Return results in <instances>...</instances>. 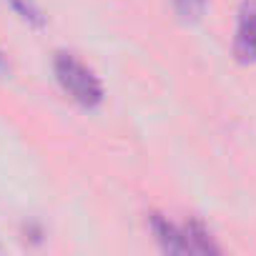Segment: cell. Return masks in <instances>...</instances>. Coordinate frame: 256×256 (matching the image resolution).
Returning a JSON list of instances; mask_svg holds the SVG:
<instances>
[{
	"instance_id": "obj_3",
	"label": "cell",
	"mask_w": 256,
	"mask_h": 256,
	"mask_svg": "<svg viewBox=\"0 0 256 256\" xmlns=\"http://www.w3.org/2000/svg\"><path fill=\"white\" fill-rule=\"evenodd\" d=\"M151 228L156 234V241L161 244L164 251L168 254H191L188 241H186V226L174 224L164 214H151Z\"/></svg>"
},
{
	"instance_id": "obj_5",
	"label": "cell",
	"mask_w": 256,
	"mask_h": 256,
	"mask_svg": "<svg viewBox=\"0 0 256 256\" xmlns=\"http://www.w3.org/2000/svg\"><path fill=\"white\" fill-rule=\"evenodd\" d=\"M176 10L181 13V18L186 20H198L206 10V0H174Z\"/></svg>"
},
{
	"instance_id": "obj_1",
	"label": "cell",
	"mask_w": 256,
	"mask_h": 256,
	"mask_svg": "<svg viewBox=\"0 0 256 256\" xmlns=\"http://www.w3.org/2000/svg\"><path fill=\"white\" fill-rule=\"evenodd\" d=\"M53 73H56V80L60 83V88L78 106H83V108L90 110V108H98L103 103V83L73 53H56Z\"/></svg>"
},
{
	"instance_id": "obj_6",
	"label": "cell",
	"mask_w": 256,
	"mask_h": 256,
	"mask_svg": "<svg viewBox=\"0 0 256 256\" xmlns=\"http://www.w3.org/2000/svg\"><path fill=\"white\" fill-rule=\"evenodd\" d=\"M8 73H10V60H8L6 50L0 48V76H8Z\"/></svg>"
},
{
	"instance_id": "obj_2",
	"label": "cell",
	"mask_w": 256,
	"mask_h": 256,
	"mask_svg": "<svg viewBox=\"0 0 256 256\" xmlns=\"http://www.w3.org/2000/svg\"><path fill=\"white\" fill-rule=\"evenodd\" d=\"M234 58L241 66L256 63V0H244L238 8L236 36H234Z\"/></svg>"
},
{
	"instance_id": "obj_4",
	"label": "cell",
	"mask_w": 256,
	"mask_h": 256,
	"mask_svg": "<svg viewBox=\"0 0 256 256\" xmlns=\"http://www.w3.org/2000/svg\"><path fill=\"white\" fill-rule=\"evenodd\" d=\"M6 3L30 28H43L46 26V16H43V10H40V6L36 3V0H6Z\"/></svg>"
}]
</instances>
